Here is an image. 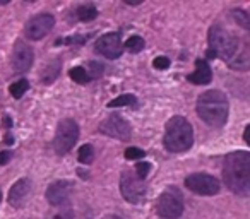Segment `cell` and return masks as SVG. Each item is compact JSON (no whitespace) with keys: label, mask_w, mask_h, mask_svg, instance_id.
<instances>
[{"label":"cell","mask_w":250,"mask_h":219,"mask_svg":"<svg viewBox=\"0 0 250 219\" xmlns=\"http://www.w3.org/2000/svg\"><path fill=\"white\" fill-rule=\"evenodd\" d=\"M223 178L226 187L238 195H250V153H231L226 156Z\"/></svg>","instance_id":"cell-1"},{"label":"cell","mask_w":250,"mask_h":219,"mask_svg":"<svg viewBox=\"0 0 250 219\" xmlns=\"http://www.w3.org/2000/svg\"><path fill=\"white\" fill-rule=\"evenodd\" d=\"M197 113L208 125H225L226 119H228V100L218 89L206 91L197 100Z\"/></svg>","instance_id":"cell-2"},{"label":"cell","mask_w":250,"mask_h":219,"mask_svg":"<svg viewBox=\"0 0 250 219\" xmlns=\"http://www.w3.org/2000/svg\"><path fill=\"white\" fill-rule=\"evenodd\" d=\"M194 142L192 125L184 117H173L165 127L163 144L170 153H184Z\"/></svg>","instance_id":"cell-3"},{"label":"cell","mask_w":250,"mask_h":219,"mask_svg":"<svg viewBox=\"0 0 250 219\" xmlns=\"http://www.w3.org/2000/svg\"><path fill=\"white\" fill-rule=\"evenodd\" d=\"M209 50L216 55V59H225L229 60L233 57V53L238 48V40L233 35H229L226 29H223L221 26H212L209 29Z\"/></svg>","instance_id":"cell-4"},{"label":"cell","mask_w":250,"mask_h":219,"mask_svg":"<svg viewBox=\"0 0 250 219\" xmlns=\"http://www.w3.org/2000/svg\"><path fill=\"white\" fill-rule=\"evenodd\" d=\"M156 211L165 219H177L184 212V197L177 187H170L160 195L156 202Z\"/></svg>","instance_id":"cell-5"},{"label":"cell","mask_w":250,"mask_h":219,"mask_svg":"<svg viewBox=\"0 0 250 219\" xmlns=\"http://www.w3.org/2000/svg\"><path fill=\"white\" fill-rule=\"evenodd\" d=\"M79 139V127L74 120L65 119L59 123L55 132V139H53V147H55L57 154H67L74 147V144Z\"/></svg>","instance_id":"cell-6"},{"label":"cell","mask_w":250,"mask_h":219,"mask_svg":"<svg viewBox=\"0 0 250 219\" xmlns=\"http://www.w3.org/2000/svg\"><path fill=\"white\" fill-rule=\"evenodd\" d=\"M122 195L130 204H141L146 197V183L136 175V171H124L120 177Z\"/></svg>","instance_id":"cell-7"},{"label":"cell","mask_w":250,"mask_h":219,"mask_svg":"<svg viewBox=\"0 0 250 219\" xmlns=\"http://www.w3.org/2000/svg\"><path fill=\"white\" fill-rule=\"evenodd\" d=\"M100 132L111 137V139H118V140H129L130 136H132V130H130L129 123L125 122L120 115H115V113L101 122Z\"/></svg>","instance_id":"cell-8"},{"label":"cell","mask_w":250,"mask_h":219,"mask_svg":"<svg viewBox=\"0 0 250 219\" xmlns=\"http://www.w3.org/2000/svg\"><path fill=\"white\" fill-rule=\"evenodd\" d=\"M185 187L199 195H214L219 192V181L214 177L206 173H195L187 177Z\"/></svg>","instance_id":"cell-9"},{"label":"cell","mask_w":250,"mask_h":219,"mask_svg":"<svg viewBox=\"0 0 250 219\" xmlns=\"http://www.w3.org/2000/svg\"><path fill=\"white\" fill-rule=\"evenodd\" d=\"M55 26V18L52 14H38L31 18L24 26V33L29 40H42Z\"/></svg>","instance_id":"cell-10"},{"label":"cell","mask_w":250,"mask_h":219,"mask_svg":"<svg viewBox=\"0 0 250 219\" xmlns=\"http://www.w3.org/2000/svg\"><path fill=\"white\" fill-rule=\"evenodd\" d=\"M33 60H35V53L33 48L24 41H16L14 50H12V67H14V72L22 74L26 70L31 69Z\"/></svg>","instance_id":"cell-11"},{"label":"cell","mask_w":250,"mask_h":219,"mask_svg":"<svg viewBox=\"0 0 250 219\" xmlns=\"http://www.w3.org/2000/svg\"><path fill=\"white\" fill-rule=\"evenodd\" d=\"M96 52L110 60L118 59L122 55V52H124V43L120 40V35L118 33H106V35H103L96 41Z\"/></svg>","instance_id":"cell-12"},{"label":"cell","mask_w":250,"mask_h":219,"mask_svg":"<svg viewBox=\"0 0 250 219\" xmlns=\"http://www.w3.org/2000/svg\"><path fill=\"white\" fill-rule=\"evenodd\" d=\"M74 192V183L69 180H57L46 188V199L52 205H65Z\"/></svg>","instance_id":"cell-13"},{"label":"cell","mask_w":250,"mask_h":219,"mask_svg":"<svg viewBox=\"0 0 250 219\" xmlns=\"http://www.w3.org/2000/svg\"><path fill=\"white\" fill-rule=\"evenodd\" d=\"M29 192H31V181L28 178L18 180L11 187V192H9V202H11V205H14V207L22 205V202L28 199Z\"/></svg>","instance_id":"cell-14"},{"label":"cell","mask_w":250,"mask_h":219,"mask_svg":"<svg viewBox=\"0 0 250 219\" xmlns=\"http://www.w3.org/2000/svg\"><path fill=\"white\" fill-rule=\"evenodd\" d=\"M187 79L190 80L192 84H197V86H202V84H209L212 79V72L209 69L208 62L206 60H195V70L192 74H188Z\"/></svg>","instance_id":"cell-15"},{"label":"cell","mask_w":250,"mask_h":219,"mask_svg":"<svg viewBox=\"0 0 250 219\" xmlns=\"http://www.w3.org/2000/svg\"><path fill=\"white\" fill-rule=\"evenodd\" d=\"M228 65L235 70H249L250 69V46L238 50L233 53V57L228 60Z\"/></svg>","instance_id":"cell-16"},{"label":"cell","mask_w":250,"mask_h":219,"mask_svg":"<svg viewBox=\"0 0 250 219\" xmlns=\"http://www.w3.org/2000/svg\"><path fill=\"white\" fill-rule=\"evenodd\" d=\"M60 60H53V62H50L48 65L43 69V72H42V80L45 84H52L53 80L59 77V74H60Z\"/></svg>","instance_id":"cell-17"},{"label":"cell","mask_w":250,"mask_h":219,"mask_svg":"<svg viewBox=\"0 0 250 219\" xmlns=\"http://www.w3.org/2000/svg\"><path fill=\"white\" fill-rule=\"evenodd\" d=\"M76 16L79 21L87 22V21H93V19L98 18V11L94 5H81V7H77Z\"/></svg>","instance_id":"cell-18"},{"label":"cell","mask_w":250,"mask_h":219,"mask_svg":"<svg viewBox=\"0 0 250 219\" xmlns=\"http://www.w3.org/2000/svg\"><path fill=\"white\" fill-rule=\"evenodd\" d=\"M137 103V98L134 94H122L108 103V108H118V106H134Z\"/></svg>","instance_id":"cell-19"},{"label":"cell","mask_w":250,"mask_h":219,"mask_svg":"<svg viewBox=\"0 0 250 219\" xmlns=\"http://www.w3.org/2000/svg\"><path fill=\"white\" fill-rule=\"evenodd\" d=\"M233 19H235L238 26H242L247 31H250V14H247L242 9H236V11H233Z\"/></svg>","instance_id":"cell-20"},{"label":"cell","mask_w":250,"mask_h":219,"mask_svg":"<svg viewBox=\"0 0 250 219\" xmlns=\"http://www.w3.org/2000/svg\"><path fill=\"white\" fill-rule=\"evenodd\" d=\"M125 48L132 53H139L144 48V40L141 36H130L127 41H125Z\"/></svg>","instance_id":"cell-21"},{"label":"cell","mask_w":250,"mask_h":219,"mask_svg":"<svg viewBox=\"0 0 250 219\" xmlns=\"http://www.w3.org/2000/svg\"><path fill=\"white\" fill-rule=\"evenodd\" d=\"M93 159H94L93 146H89V144H84V146L79 149V161L83 164H89V163H93Z\"/></svg>","instance_id":"cell-22"},{"label":"cell","mask_w":250,"mask_h":219,"mask_svg":"<svg viewBox=\"0 0 250 219\" xmlns=\"http://www.w3.org/2000/svg\"><path fill=\"white\" fill-rule=\"evenodd\" d=\"M69 76H70V79H74L77 84H86L87 80H89L86 69H83V67H72L70 72H69Z\"/></svg>","instance_id":"cell-23"},{"label":"cell","mask_w":250,"mask_h":219,"mask_svg":"<svg viewBox=\"0 0 250 219\" xmlns=\"http://www.w3.org/2000/svg\"><path fill=\"white\" fill-rule=\"evenodd\" d=\"M28 89H29V82H28L26 79H21V80H18V82L12 84L11 89H9V91H11L12 96L18 98V100H19V98H21L22 94H24Z\"/></svg>","instance_id":"cell-24"},{"label":"cell","mask_w":250,"mask_h":219,"mask_svg":"<svg viewBox=\"0 0 250 219\" xmlns=\"http://www.w3.org/2000/svg\"><path fill=\"white\" fill-rule=\"evenodd\" d=\"M86 72H87V77H89V79H98V77L103 76V65L98 62H89Z\"/></svg>","instance_id":"cell-25"},{"label":"cell","mask_w":250,"mask_h":219,"mask_svg":"<svg viewBox=\"0 0 250 219\" xmlns=\"http://www.w3.org/2000/svg\"><path fill=\"white\" fill-rule=\"evenodd\" d=\"M144 151L139 149V147H129V149L125 151V159H143L144 158Z\"/></svg>","instance_id":"cell-26"},{"label":"cell","mask_w":250,"mask_h":219,"mask_svg":"<svg viewBox=\"0 0 250 219\" xmlns=\"http://www.w3.org/2000/svg\"><path fill=\"white\" fill-rule=\"evenodd\" d=\"M149 170H151V163L144 161V163H139L136 166V175L141 178V180H144V178H146V175L149 173Z\"/></svg>","instance_id":"cell-27"},{"label":"cell","mask_w":250,"mask_h":219,"mask_svg":"<svg viewBox=\"0 0 250 219\" xmlns=\"http://www.w3.org/2000/svg\"><path fill=\"white\" fill-rule=\"evenodd\" d=\"M153 65H154V69H158V70H165L170 67V59H167V57H156Z\"/></svg>","instance_id":"cell-28"},{"label":"cell","mask_w":250,"mask_h":219,"mask_svg":"<svg viewBox=\"0 0 250 219\" xmlns=\"http://www.w3.org/2000/svg\"><path fill=\"white\" fill-rule=\"evenodd\" d=\"M53 219H74V216H72V211L70 209H62L60 212H57L55 216H53Z\"/></svg>","instance_id":"cell-29"},{"label":"cell","mask_w":250,"mask_h":219,"mask_svg":"<svg viewBox=\"0 0 250 219\" xmlns=\"http://www.w3.org/2000/svg\"><path fill=\"white\" fill-rule=\"evenodd\" d=\"M11 158H12V153H9V151H2V153H0V166H2V164H7Z\"/></svg>","instance_id":"cell-30"},{"label":"cell","mask_w":250,"mask_h":219,"mask_svg":"<svg viewBox=\"0 0 250 219\" xmlns=\"http://www.w3.org/2000/svg\"><path fill=\"white\" fill-rule=\"evenodd\" d=\"M243 139H245V142L250 146V125L245 129V132H243Z\"/></svg>","instance_id":"cell-31"},{"label":"cell","mask_w":250,"mask_h":219,"mask_svg":"<svg viewBox=\"0 0 250 219\" xmlns=\"http://www.w3.org/2000/svg\"><path fill=\"white\" fill-rule=\"evenodd\" d=\"M4 125L7 127V129H11V127H12V120L9 119V117H5V119H4Z\"/></svg>","instance_id":"cell-32"},{"label":"cell","mask_w":250,"mask_h":219,"mask_svg":"<svg viewBox=\"0 0 250 219\" xmlns=\"http://www.w3.org/2000/svg\"><path fill=\"white\" fill-rule=\"evenodd\" d=\"M141 2H143V0H125V4L127 5H137V4H141Z\"/></svg>","instance_id":"cell-33"},{"label":"cell","mask_w":250,"mask_h":219,"mask_svg":"<svg viewBox=\"0 0 250 219\" xmlns=\"http://www.w3.org/2000/svg\"><path fill=\"white\" fill-rule=\"evenodd\" d=\"M103 219H122L120 216H115V214H111V216H104Z\"/></svg>","instance_id":"cell-34"},{"label":"cell","mask_w":250,"mask_h":219,"mask_svg":"<svg viewBox=\"0 0 250 219\" xmlns=\"http://www.w3.org/2000/svg\"><path fill=\"white\" fill-rule=\"evenodd\" d=\"M5 142H7V144H12V142H14V137L7 136V137H5Z\"/></svg>","instance_id":"cell-35"},{"label":"cell","mask_w":250,"mask_h":219,"mask_svg":"<svg viewBox=\"0 0 250 219\" xmlns=\"http://www.w3.org/2000/svg\"><path fill=\"white\" fill-rule=\"evenodd\" d=\"M7 2H9V0H0V4H2V5H5Z\"/></svg>","instance_id":"cell-36"},{"label":"cell","mask_w":250,"mask_h":219,"mask_svg":"<svg viewBox=\"0 0 250 219\" xmlns=\"http://www.w3.org/2000/svg\"><path fill=\"white\" fill-rule=\"evenodd\" d=\"M0 200H2V194H0Z\"/></svg>","instance_id":"cell-37"}]
</instances>
